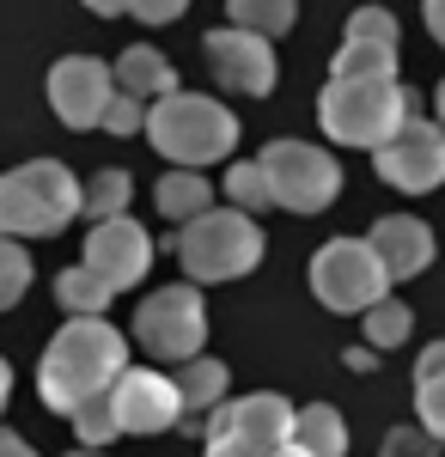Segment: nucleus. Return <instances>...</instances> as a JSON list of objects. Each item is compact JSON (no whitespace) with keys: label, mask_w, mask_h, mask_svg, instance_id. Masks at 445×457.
Returning a JSON list of instances; mask_svg holds the SVG:
<instances>
[{"label":"nucleus","mask_w":445,"mask_h":457,"mask_svg":"<svg viewBox=\"0 0 445 457\" xmlns=\"http://www.w3.org/2000/svg\"><path fill=\"white\" fill-rule=\"evenodd\" d=\"M140 122H147V104H140L135 92H110V98H104L98 129H110V135H135Z\"/></svg>","instance_id":"30"},{"label":"nucleus","mask_w":445,"mask_h":457,"mask_svg":"<svg viewBox=\"0 0 445 457\" xmlns=\"http://www.w3.org/2000/svg\"><path fill=\"white\" fill-rule=\"evenodd\" d=\"M0 457H37V452L19 439V433H6V427H0Z\"/></svg>","instance_id":"34"},{"label":"nucleus","mask_w":445,"mask_h":457,"mask_svg":"<svg viewBox=\"0 0 445 457\" xmlns=\"http://www.w3.org/2000/svg\"><path fill=\"white\" fill-rule=\"evenodd\" d=\"M86 6H92L98 19H116V12H129V0H86Z\"/></svg>","instance_id":"35"},{"label":"nucleus","mask_w":445,"mask_h":457,"mask_svg":"<svg viewBox=\"0 0 445 457\" xmlns=\"http://www.w3.org/2000/svg\"><path fill=\"white\" fill-rule=\"evenodd\" d=\"M378 457H440V439H433L427 427H390Z\"/></svg>","instance_id":"31"},{"label":"nucleus","mask_w":445,"mask_h":457,"mask_svg":"<svg viewBox=\"0 0 445 457\" xmlns=\"http://www.w3.org/2000/svg\"><path fill=\"white\" fill-rule=\"evenodd\" d=\"M25 287H31V256H25L19 238L0 232V312H13L25 299Z\"/></svg>","instance_id":"24"},{"label":"nucleus","mask_w":445,"mask_h":457,"mask_svg":"<svg viewBox=\"0 0 445 457\" xmlns=\"http://www.w3.org/2000/svg\"><path fill=\"white\" fill-rule=\"evenodd\" d=\"M421 19H427V31H433V43L445 49V0H427V6H421Z\"/></svg>","instance_id":"33"},{"label":"nucleus","mask_w":445,"mask_h":457,"mask_svg":"<svg viewBox=\"0 0 445 457\" xmlns=\"http://www.w3.org/2000/svg\"><path fill=\"white\" fill-rule=\"evenodd\" d=\"M86 269L104 275L110 287H135L147 269H153V238H147V226L129 220V213H110L92 226V238H86Z\"/></svg>","instance_id":"13"},{"label":"nucleus","mask_w":445,"mask_h":457,"mask_svg":"<svg viewBox=\"0 0 445 457\" xmlns=\"http://www.w3.org/2000/svg\"><path fill=\"white\" fill-rule=\"evenodd\" d=\"M299 452L311 457H342L348 452V427L330 403H311V409H293V433H287Z\"/></svg>","instance_id":"17"},{"label":"nucleus","mask_w":445,"mask_h":457,"mask_svg":"<svg viewBox=\"0 0 445 457\" xmlns=\"http://www.w3.org/2000/svg\"><path fill=\"white\" fill-rule=\"evenodd\" d=\"M274 457H311V452H299V445H293V439H287V445H281V452Z\"/></svg>","instance_id":"39"},{"label":"nucleus","mask_w":445,"mask_h":457,"mask_svg":"<svg viewBox=\"0 0 445 457\" xmlns=\"http://www.w3.org/2000/svg\"><path fill=\"white\" fill-rule=\"evenodd\" d=\"M226 195H232V208H244V213H263L274 202V195H269V177H263L256 159H244V165L226 171Z\"/></svg>","instance_id":"26"},{"label":"nucleus","mask_w":445,"mask_h":457,"mask_svg":"<svg viewBox=\"0 0 445 457\" xmlns=\"http://www.w3.org/2000/svg\"><path fill=\"white\" fill-rule=\"evenodd\" d=\"M183 6L189 0H129V12L147 19V25H172V19H183Z\"/></svg>","instance_id":"32"},{"label":"nucleus","mask_w":445,"mask_h":457,"mask_svg":"<svg viewBox=\"0 0 445 457\" xmlns=\"http://www.w3.org/2000/svg\"><path fill=\"white\" fill-rule=\"evenodd\" d=\"M433 366H445V342H433V348L421 353V366H415V372H433Z\"/></svg>","instance_id":"36"},{"label":"nucleus","mask_w":445,"mask_h":457,"mask_svg":"<svg viewBox=\"0 0 445 457\" xmlns=\"http://www.w3.org/2000/svg\"><path fill=\"white\" fill-rule=\"evenodd\" d=\"M172 385H177V396H183V409H214V403L226 396V366L207 360V353H189Z\"/></svg>","instance_id":"20"},{"label":"nucleus","mask_w":445,"mask_h":457,"mask_svg":"<svg viewBox=\"0 0 445 457\" xmlns=\"http://www.w3.org/2000/svg\"><path fill=\"white\" fill-rule=\"evenodd\" d=\"M403 116H415V110H409V92H403L397 73H373V79H342V73H330V86H323V98H317L323 135L342 141V146H366V153L390 141Z\"/></svg>","instance_id":"3"},{"label":"nucleus","mask_w":445,"mask_h":457,"mask_svg":"<svg viewBox=\"0 0 445 457\" xmlns=\"http://www.w3.org/2000/svg\"><path fill=\"white\" fill-rule=\"evenodd\" d=\"M68 457H104V452H98V445H80V452H68Z\"/></svg>","instance_id":"40"},{"label":"nucleus","mask_w":445,"mask_h":457,"mask_svg":"<svg viewBox=\"0 0 445 457\" xmlns=\"http://www.w3.org/2000/svg\"><path fill=\"white\" fill-rule=\"evenodd\" d=\"M147 141L159 146L172 165H189V171H202L214 159H226L232 146H239V116L220 104V98H207V92H159L153 110H147Z\"/></svg>","instance_id":"2"},{"label":"nucleus","mask_w":445,"mask_h":457,"mask_svg":"<svg viewBox=\"0 0 445 457\" xmlns=\"http://www.w3.org/2000/svg\"><path fill=\"white\" fill-rule=\"evenodd\" d=\"M433 110H440V129H445V79H440V92H433Z\"/></svg>","instance_id":"38"},{"label":"nucleus","mask_w":445,"mask_h":457,"mask_svg":"<svg viewBox=\"0 0 445 457\" xmlns=\"http://www.w3.org/2000/svg\"><path fill=\"white\" fill-rule=\"evenodd\" d=\"M207 433H239V439L263 445V452H281V445H287V433H293V403H287V396H274V390H263V396H239V403H226V396H220Z\"/></svg>","instance_id":"14"},{"label":"nucleus","mask_w":445,"mask_h":457,"mask_svg":"<svg viewBox=\"0 0 445 457\" xmlns=\"http://www.w3.org/2000/svg\"><path fill=\"white\" fill-rule=\"evenodd\" d=\"M6 396H13V366L0 360V409H6Z\"/></svg>","instance_id":"37"},{"label":"nucleus","mask_w":445,"mask_h":457,"mask_svg":"<svg viewBox=\"0 0 445 457\" xmlns=\"http://www.w3.org/2000/svg\"><path fill=\"white\" fill-rule=\"evenodd\" d=\"M366 245H373V256L384 262L390 281H409V275H421L433 262V226L415 220V213H384L366 232Z\"/></svg>","instance_id":"15"},{"label":"nucleus","mask_w":445,"mask_h":457,"mask_svg":"<svg viewBox=\"0 0 445 457\" xmlns=\"http://www.w3.org/2000/svg\"><path fill=\"white\" fill-rule=\"evenodd\" d=\"M55 299H62V312H73V317H98L104 305L116 299V287L80 262V269H62V275H55Z\"/></svg>","instance_id":"19"},{"label":"nucleus","mask_w":445,"mask_h":457,"mask_svg":"<svg viewBox=\"0 0 445 457\" xmlns=\"http://www.w3.org/2000/svg\"><path fill=\"white\" fill-rule=\"evenodd\" d=\"M256 165L269 177V195L293 213H323L342 189V165L311 141H269Z\"/></svg>","instance_id":"6"},{"label":"nucleus","mask_w":445,"mask_h":457,"mask_svg":"<svg viewBox=\"0 0 445 457\" xmlns=\"http://www.w3.org/2000/svg\"><path fill=\"white\" fill-rule=\"evenodd\" d=\"M311 293L330 312H366L373 299L390 293V275H384V262L373 256L366 238H330L311 256Z\"/></svg>","instance_id":"7"},{"label":"nucleus","mask_w":445,"mask_h":457,"mask_svg":"<svg viewBox=\"0 0 445 457\" xmlns=\"http://www.w3.org/2000/svg\"><path fill=\"white\" fill-rule=\"evenodd\" d=\"M202 55H207V68H214V79H220L226 92H244V98H269V92H274V49H269V37L226 25V31H207L202 37Z\"/></svg>","instance_id":"11"},{"label":"nucleus","mask_w":445,"mask_h":457,"mask_svg":"<svg viewBox=\"0 0 445 457\" xmlns=\"http://www.w3.org/2000/svg\"><path fill=\"white\" fill-rule=\"evenodd\" d=\"M263 226L244 208H202L183 220L177 262L189 269V281H239L263 262Z\"/></svg>","instance_id":"4"},{"label":"nucleus","mask_w":445,"mask_h":457,"mask_svg":"<svg viewBox=\"0 0 445 457\" xmlns=\"http://www.w3.org/2000/svg\"><path fill=\"white\" fill-rule=\"evenodd\" d=\"M226 12H232V25L239 31H256V37H287L293 31V19H299V6L293 0H226Z\"/></svg>","instance_id":"21"},{"label":"nucleus","mask_w":445,"mask_h":457,"mask_svg":"<svg viewBox=\"0 0 445 457\" xmlns=\"http://www.w3.org/2000/svg\"><path fill=\"white\" fill-rule=\"evenodd\" d=\"M80 213V177L55 159H31L0 177V232L6 238H49Z\"/></svg>","instance_id":"5"},{"label":"nucleus","mask_w":445,"mask_h":457,"mask_svg":"<svg viewBox=\"0 0 445 457\" xmlns=\"http://www.w3.org/2000/svg\"><path fill=\"white\" fill-rule=\"evenodd\" d=\"M110 415H116V433H165V427L183 421V396L165 372L122 366L116 385H110Z\"/></svg>","instance_id":"10"},{"label":"nucleus","mask_w":445,"mask_h":457,"mask_svg":"<svg viewBox=\"0 0 445 457\" xmlns=\"http://www.w3.org/2000/svg\"><path fill=\"white\" fill-rule=\"evenodd\" d=\"M373 165L390 189L403 195H427L445 183V129L440 122H421V116H403L397 135L384 146H373Z\"/></svg>","instance_id":"9"},{"label":"nucleus","mask_w":445,"mask_h":457,"mask_svg":"<svg viewBox=\"0 0 445 457\" xmlns=\"http://www.w3.org/2000/svg\"><path fill=\"white\" fill-rule=\"evenodd\" d=\"M73 433L86 439V445H110L116 439V415H110V390H98V396H86V403H73L68 409Z\"/></svg>","instance_id":"25"},{"label":"nucleus","mask_w":445,"mask_h":457,"mask_svg":"<svg viewBox=\"0 0 445 457\" xmlns=\"http://www.w3.org/2000/svg\"><path fill=\"white\" fill-rule=\"evenodd\" d=\"M116 92V79L98 55H62L49 68V110L68 122V129H98L104 98Z\"/></svg>","instance_id":"12"},{"label":"nucleus","mask_w":445,"mask_h":457,"mask_svg":"<svg viewBox=\"0 0 445 457\" xmlns=\"http://www.w3.org/2000/svg\"><path fill=\"white\" fill-rule=\"evenodd\" d=\"M135 342L153 360H189L207 342V305L196 287H159L135 312Z\"/></svg>","instance_id":"8"},{"label":"nucleus","mask_w":445,"mask_h":457,"mask_svg":"<svg viewBox=\"0 0 445 457\" xmlns=\"http://www.w3.org/2000/svg\"><path fill=\"white\" fill-rule=\"evenodd\" d=\"M336 73H342V79H373V73H397V49H384V43H354V37H342V49H336Z\"/></svg>","instance_id":"22"},{"label":"nucleus","mask_w":445,"mask_h":457,"mask_svg":"<svg viewBox=\"0 0 445 457\" xmlns=\"http://www.w3.org/2000/svg\"><path fill=\"white\" fill-rule=\"evenodd\" d=\"M348 37H354V43H384V49H397V19H390L384 6H360V12H348Z\"/></svg>","instance_id":"29"},{"label":"nucleus","mask_w":445,"mask_h":457,"mask_svg":"<svg viewBox=\"0 0 445 457\" xmlns=\"http://www.w3.org/2000/svg\"><path fill=\"white\" fill-rule=\"evenodd\" d=\"M409 305H403V299H373V305H366V342H373V348H403V342H409Z\"/></svg>","instance_id":"23"},{"label":"nucleus","mask_w":445,"mask_h":457,"mask_svg":"<svg viewBox=\"0 0 445 457\" xmlns=\"http://www.w3.org/2000/svg\"><path fill=\"white\" fill-rule=\"evenodd\" d=\"M122 202H129V171H98L92 189H80V208H92L98 220L122 213Z\"/></svg>","instance_id":"28"},{"label":"nucleus","mask_w":445,"mask_h":457,"mask_svg":"<svg viewBox=\"0 0 445 457\" xmlns=\"http://www.w3.org/2000/svg\"><path fill=\"white\" fill-rule=\"evenodd\" d=\"M122 92H135V98H159V92H172L177 86V68L165 62V49H153V43H135V49H122L116 55V73H110Z\"/></svg>","instance_id":"16"},{"label":"nucleus","mask_w":445,"mask_h":457,"mask_svg":"<svg viewBox=\"0 0 445 457\" xmlns=\"http://www.w3.org/2000/svg\"><path fill=\"white\" fill-rule=\"evenodd\" d=\"M415 409H421V427L445 439V366L433 372H415Z\"/></svg>","instance_id":"27"},{"label":"nucleus","mask_w":445,"mask_h":457,"mask_svg":"<svg viewBox=\"0 0 445 457\" xmlns=\"http://www.w3.org/2000/svg\"><path fill=\"white\" fill-rule=\"evenodd\" d=\"M153 202H159V213H165V220H189V213L214 208V189H207V177H202V171L177 165V171H165V177H159Z\"/></svg>","instance_id":"18"},{"label":"nucleus","mask_w":445,"mask_h":457,"mask_svg":"<svg viewBox=\"0 0 445 457\" xmlns=\"http://www.w3.org/2000/svg\"><path fill=\"white\" fill-rule=\"evenodd\" d=\"M122 366H129V342H122L116 323H104V317H68L55 329V342L43 348V366H37L43 409L68 415L73 403H86V396L116 385Z\"/></svg>","instance_id":"1"}]
</instances>
